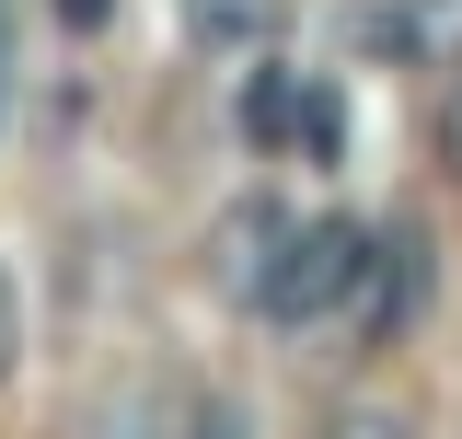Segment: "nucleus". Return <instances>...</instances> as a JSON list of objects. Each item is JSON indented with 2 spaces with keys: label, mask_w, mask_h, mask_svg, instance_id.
Returning <instances> with one entry per match:
<instances>
[{
  "label": "nucleus",
  "mask_w": 462,
  "mask_h": 439,
  "mask_svg": "<svg viewBox=\"0 0 462 439\" xmlns=\"http://www.w3.org/2000/svg\"><path fill=\"white\" fill-rule=\"evenodd\" d=\"M358 266H370V231H358V220H300L254 313H266V324H324V313H346Z\"/></svg>",
  "instance_id": "f257e3e1"
},
{
  "label": "nucleus",
  "mask_w": 462,
  "mask_h": 439,
  "mask_svg": "<svg viewBox=\"0 0 462 439\" xmlns=\"http://www.w3.org/2000/svg\"><path fill=\"white\" fill-rule=\"evenodd\" d=\"M416 313H428V243L416 231H370V266L346 289V335L358 347H404Z\"/></svg>",
  "instance_id": "f03ea898"
},
{
  "label": "nucleus",
  "mask_w": 462,
  "mask_h": 439,
  "mask_svg": "<svg viewBox=\"0 0 462 439\" xmlns=\"http://www.w3.org/2000/svg\"><path fill=\"white\" fill-rule=\"evenodd\" d=\"M289 231H300V220H289L278 197H243V209H220V231H208V289H220L231 313H254V301H266V277H278Z\"/></svg>",
  "instance_id": "7ed1b4c3"
},
{
  "label": "nucleus",
  "mask_w": 462,
  "mask_h": 439,
  "mask_svg": "<svg viewBox=\"0 0 462 439\" xmlns=\"http://www.w3.org/2000/svg\"><path fill=\"white\" fill-rule=\"evenodd\" d=\"M185 47L254 70V58L278 47V0H185Z\"/></svg>",
  "instance_id": "20e7f679"
},
{
  "label": "nucleus",
  "mask_w": 462,
  "mask_h": 439,
  "mask_svg": "<svg viewBox=\"0 0 462 439\" xmlns=\"http://www.w3.org/2000/svg\"><path fill=\"white\" fill-rule=\"evenodd\" d=\"M289 116H300V70L254 58V81H243V139H254V151H289Z\"/></svg>",
  "instance_id": "39448f33"
},
{
  "label": "nucleus",
  "mask_w": 462,
  "mask_h": 439,
  "mask_svg": "<svg viewBox=\"0 0 462 439\" xmlns=\"http://www.w3.org/2000/svg\"><path fill=\"white\" fill-rule=\"evenodd\" d=\"M404 58H428V70H462V0H404Z\"/></svg>",
  "instance_id": "423d86ee"
},
{
  "label": "nucleus",
  "mask_w": 462,
  "mask_h": 439,
  "mask_svg": "<svg viewBox=\"0 0 462 439\" xmlns=\"http://www.w3.org/2000/svg\"><path fill=\"white\" fill-rule=\"evenodd\" d=\"M289 151H300V163H336V151H346V105H336V93H300V116H289Z\"/></svg>",
  "instance_id": "0eeeda50"
},
{
  "label": "nucleus",
  "mask_w": 462,
  "mask_h": 439,
  "mask_svg": "<svg viewBox=\"0 0 462 439\" xmlns=\"http://www.w3.org/2000/svg\"><path fill=\"white\" fill-rule=\"evenodd\" d=\"M312 439H416V428H404L393 405H336V416H324Z\"/></svg>",
  "instance_id": "6e6552de"
},
{
  "label": "nucleus",
  "mask_w": 462,
  "mask_h": 439,
  "mask_svg": "<svg viewBox=\"0 0 462 439\" xmlns=\"http://www.w3.org/2000/svg\"><path fill=\"white\" fill-rule=\"evenodd\" d=\"M185 439H243V405H231V393H197V405H185Z\"/></svg>",
  "instance_id": "1a4fd4ad"
},
{
  "label": "nucleus",
  "mask_w": 462,
  "mask_h": 439,
  "mask_svg": "<svg viewBox=\"0 0 462 439\" xmlns=\"http://www.w3.org/2000/svg\"><path fill=\"white\" fill-rule=\"evenodd\" d=\"M12 359H23V289H12V266H0V382H12Z\"/></svg>",
  "instance_id": "9d476101"
},
{
  "label": "nucleus",
  "mask_w": 462,
  "mask_h": 439,
  "mask_svg": "<svg viewBox=\"0 0 462 439\" xmlns=\"http://www.w3.org/2000/svg\"><path fill=\"white\" fill-rule=\"evenodd\" d=\"M439 163L462 173V81H439Z\"/></svg>",
  "instance_id": "9b49d317"
},
{
  "label": "nucleus",
  "mask_w": 462,
  "mask_h": 439,
  "mask_svg": "<svg viewBox=\"0 0 462 439\" xmlns=\"http://www.w3.org/2000/svg\"><path fill=\"white\" fill-rule=\"evenodd\" d=\"M47 12H58V23H69V35H93V23H105L116 0H47Z\"/></svg>",
  "instance_id": "f8f14e48"
}]
</instances>
